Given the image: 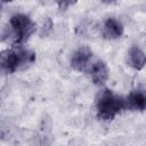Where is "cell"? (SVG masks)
I'll return each instance as SVG.
<instances>
[{
    "instance_id": "cell-1",
    "label": "cell",
    "mask_w": 146,
    "mask_h": 146,
    "mask_svg": "<svg viewBox=\"0 0 146 146\" xmlns=\"http://www.w3.org/2000/svg\"><path fill=\"white\" fill-rule=\"evenodd\" d=\"M35 24L29 16L24 14H15L9 19L8 27L3 34V40L8 39L13 47H19L35 32Z\"/></svg>"
},
{
    "instance_id": "cell-2",
    "label": "cell",
    "mask_w": 146,
    "mask_h": 146,
    "mask_svg": "<svg viewBox=\"0 0 146 146\" xmlns=\"http://www.w3.org/2000/svg\"><path fill=\"white\" fill-rule=\"evenodd\" d=\"M96 108L97 116L99 119L105 121L113 120L117 114H120L124 108H127L125 98L115 95L112 90L104 89L99 92L97 97Z\"/></svg>"
},
{
    "instance_id": "cell-3",
    "label": "cell",
    "mask_w": 146,
    "mask_h": 146,
    "mask_svg": "<svg viewBox=\"0 0 146 146\" xmlns=\"http://www.w3.org/2000/svg\"><path fill=\"white\" fill-rule=\"evenodd\" d=\"M35 60V54L25 48L14 47L1 54V68L6 73H14Z\"/></svg>"
},
{
    "instance_id": "cell-4",
    "label": "cell",
    "mask_w": 146,
    "mask_h": 146,
    "mask_svg": "<svg viewBox=\"0 0 146 146\" xmlns=\"http://www.w3.org/2000/svg\"><path fill=\"white\" fill-rule=\"evenodd\" d=\"M94 59V54L88 47H80L73 52L71 57V66L78 72L86 73Z\"/></svg>"
},
{
    "instance_id": "cell-5",
    "label": "cell",
    "mask_w": 146,
    "mask_h": 146,
    "mask_svg": "<svg viewBox=\"0 0 146 146\" xmlns=\"http://www.w3.org/2000/svg\"><path fill=\"white\" fill-rule=\"evenodd\" d=\"M89 78L91 79V81L97 84V86H102L104 84L107 79H108V70L106 64L99 59V58H95L92 60V63L90 64V66L88 67L87 72H86Z\"/></svg>"
},
{
    "instance_id": "cell-6",
    "label": "cell",
    "mask_w": 146,
    "mask_h": 146,
    "mask_svg": "<svg viewBox=\"0 0 146 146\" xmlns=\"http://www.w3.org/2000/svg\"><path fill=\"white\" fill-rule=\"evenodd\" d=\"M127 108L131 111H146V90H133L125 97Z\"/></svg>"
},
{
    "instance_id": "cell-7",
    "label": "cell",
    "mask_w": 146,
    "mask_h": 146,
    "mask_svg": "<svg viewBox=\"0 0 146 146\" xmlns=\"http://www.w3.org/2000/svg\"><path fill=\"white\" fill-rule=\"evenodd\" d=\"M103 36L106 39H117L123 34V25L120 21H117L114 17H108L105 19L102 29Z\"/></svg>"
},
{
    "instance_id": "cell-8",
    "label": "cell",
    "mask_w": 146,
    "mask_h": 146,
    "mask_svg": "<svg viewBox=\"0 0 146 146\" xmlns=\"http://www.w3.org/2000/svg\"><path fill=\"white\" fill-rule=\"evenodd\" d=\"M128 64L137 71L144 68L146 66V54L138 46L130 47L128 50Z\"/></svg>"
},
{
    "instance_id": "cell-9",
    "label": "cell",
    "mask_w": 146,
    "mask_h": 146,
    "mask_svg": "<svg viewBox=\"0 0 146 146\" xmlns=\"http://www.w3.org/2000/svg\"><path fill=\"white\" fill-rule=\"evenodd\" d=\"M74 2H58V6L60 7V9H66V7L67 6H71V5H73Z\"/></svg>"
}]
</instances>
